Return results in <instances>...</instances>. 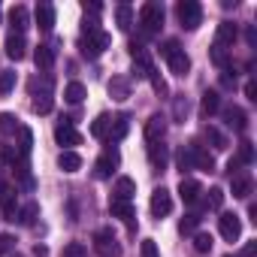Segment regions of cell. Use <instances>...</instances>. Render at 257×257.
Returning <instances> with one entry per match:
<instances>
[{
  "label": "cell",
  "instance_id": "cell-4",
  "mask_svg": "<svg viewBox=\"0 0 257 257\" xmlns=\"http://www.w3.org/2000/svg\"><path fill=\"white\" fill-rule=\"evenodd\" d=\"M55 143H58L64 152H73V146H82V134L73 127L70 118H61V124L55 127Z\"/></svg>",
  "mask_w": 257,
  "mask_h": 257
},
{
  "label": "cell",
  "instance_id": "cell-35",
  "mask_svg": "<svg viewBox=\"0 0 257 257\" xmlns=\"http://www.w3.org/2000/svg\"><path fill=\"white\" fill-rule=\"evenodd\" d=\"M212 64L215 67H221V70H230V58H227V49L224 46H212Z\"/></svg>",
  "mask_w": 257,
  "mask_h": 257
},
{
  "label": "cell",
  "instance_id": "cell-41",
  "mask_svg": "<svg viewBox=\"0 0 257 257\" xmlns=\"http://www.w3.org/2000/svg\"><path fill=\"white\" fill-rule=\"evenodd\" d=\"M61 257H88V248L82 242H67L64 251H61Z\"/></svg>",
  "mask_w": 257,
  "mask_h": 257
},
{
  "label": "cell",
  "instance_id": "cell-46",
  "mask_svg": "<svg viewBox=\"0 0 257 257\" xmlns=\"http://www.w3.org/2000/svg\"><path fill=\"white\" fill-rule=\"evenodd\" d=\"M0 254H16V236L0 233Z\"/></svg>",
  "mask_w": 257,
  "mask_h": 257
},
{
  "label": "cell",
  "instance_id": "cell-2",
  "mask_svg": "<svg viewBox=\"0 0 257 257\" xmlns=\"http://www.w3.org/2000/svg\"><path fill=\"white\" fill-rule=\"evenodd\" d=\"M161 55L167 58V64H170V70H173L176 76H188V70H191V58L185 55V49L179 46V40H167V43L161 46Z\"/></svg>",
  "mask_w": 257,
  "mask_h": 257
},
{
  "label": "cell",
  "instance_id": "cell-19",
  "mask_svg": "<svg viewBox=\"0 0 257 257\" xmlns=\"http://www.w3.org/2000/svg\"><path fill=\"white\" fill-rule=\"evenodd\" d=\"M34 64H37V70L49 73V70L55 67V46H37V52H34Z\"/></svg>",
  "mask_w": 257,
  "mask_h": 257
},
{
  "label": "cell",
  "instance_id": "cell-23",
  "mask_svg": "<svg viewBox=\"0 0 257 257\" xmlns=\"http://www.w3.org/2000/svg\"><path fill=\"white\" fill-rule=\"evenodd\" d=\"M236 37H239V28H236L233 22H221V25H218V34H215V43H218V46H233Z\"/></svg>",
  "mask_w": 257,
  "mask_h": 257
},
{
  "label": "cell",
  "instance_id": "cell-16",
  "mask_svg": "<svg viewBox=\"0 0 257 257\" xmlns=\"http://www.w3.org/2000/svg\"><path fill=\"white\" fill-rule=\"evenodd\" d=\"M230 182H233V197H236V200H248V197H251L254 179H251L248 173H236V176H230Z\"/></svg>",
  "mask_w": 257,
  "mask_h": 257
},
{
  "label": "cell",
  "instance_id": "cell-22",
  "mask_svg": "<svg viewBox=\"0 0 257 257\" xmlns=\"http://www.w3.org/2000/svg\"><path fill=\"white\" fill-rule=\"evenodd\" d=\"M34 19H37V28L40 31H52L55 28V7L52 4H40L37 13H34Z\"/></svg>",
  "mask_w": 257,
  "mask_h": 257
},
{
  "label": "cell",
  "instance_id": "cell-11",
  "mask_svg": "<svg viewBox=\"0 0 257 257\" xmlns=\"http://www.w3.org/2000/svg\"><path fill=\"white\" fill-rule=\"evenodd\" d=\"M173 212V194L167 191V188H158L155 194H152V215L155 218H164V215H170Z\"/></svg>",
  "mask_w": 257,
  "mask_h": 257
},
{
  "label": "cell",
  "instance_id": "cell-14",
  "mask_svg": "<svg viewBox=\"0 0 257 257\" xmlns=\"http://www.w3.org/2000/svg\"><path fill=\"white\" fill-rule=\"evenodd\" d=\"M52 106H55V100H52V79H46L43 82V91L34 94V112L37 115H49Z\"/></svg>",
  "mask_w": 257,
  "mask_h": 257
},
{
  "label": "cell",
  "instance_id": "cell-56",
  "mask_svg": "<svg viewBox=\"0 0 257 257\" xmlns=\"http://www.w3.org/2000/svg\"><path fill=\"white\" fill-rule=\"evenodd\" d=\"M13 257H22V254H13Z\"/></svg>",
  "mask_w": 257,
  "mask_h": 257
},
{
  "label": "cell",
  "instance_id": "cell-52",
  "mask_svg": "<svg viewBox=\"0 0 257 257\" xmlns=\"http://www.w3.org/2000/svg\"><path fill=\"white\" fill-rule=\"evenodd\" d=\"M254 254H257V242H248L245 251H242V257H254Z\"/></svg>",
  "mask_w": 257,
  "mask_h": 257
},
{
  "label": "cell",
  "instance_id": "cell-28",
  "mask_svg": "<svg viewBox=\"0 0 257 257\" xmlns=\"http://www.w3.org/2000/svg\"><path fill=\"white\" fill-rule=\"evenodd\" d=\"M109 124H112V118L103 112V115H97L94 121H91V137L94 140H106L109 137Z\"/></svg>",
  "mask_w": 257,
  "mask_h": 257
},
{
  "label": "cell",
  "instance_id": "cell-7",
  "mask_svg": "<svg viewBox=\"0 0 257 257\" xmlns=\"http://www.w3.org/2000/svg\"><path fill=\"white\" fill-rule=\"evenodd\" d=\"M118 161H121V158H118V149H112V146H109V149L97 158V164H94V176H97V179H109V176L115 173Z\"/></svg>",
  "mask_w": 257,
  "mask_h": 257
},
{
  "label": "cell",
  "instance_id": "cell-21",
  "mask_svg": "<svg viewBox=\"0 0 257 257\" xmlns=\"http://www.w3.org/2000/svg\"><path fill=\"white\" fill-rule=\"evenodd\" d=\"M10 25H13V34H25L28 25H31V13L25 7H13L10 10Z\"/></svg>",
  "mask_w": 257,
  "mask_h": 257
},
{
  "label": "cell",
  "instance_id": "cell-26",
  "mask_svg": "<svg viewBox=\"0 0 257 257\" xmlns=\"http://www.w3.org/2000/svg\"><path fill=\"white\" fill-rule=\"evenodd\" d=\"M115 25H118L121 31H131V28H134V7H131V4H118V10H115Z\"/></svg>",
  "mask_w": 257,
  "mask_h": 257
},
{
  "label": "cell",
  "instance_id": "cell-13",
  "mask_svg": "<svg viewBox=\"0 0 257 257\" xmlns=\"http://www.w3.org/2000/svg\"><path fill=\"white\" fill-rule=\"evenodd\" d=\"M164 137H167V118L164 115H152L146 121V140L149 143H164Z\"/></svg>",
  "mask_w": 257,
  "mask_h": 257
},
{
  "label": "cell",
  "instance_id": "cell-40",
  "mask_svg": "<svg viewBox=\"0 0 257 257\" xmlns=\"http://www.w3.org/2000/svg\"><path fill=\"white\" fill-rule=\"evenodd\" d=\"M176 167H179L182 173L194 170V164H191V149H188V146H182V149H179V155H176Z\"/></svg>",
  "mask_w": 257,
  "mask_h": 257
},
{
  "label": "cell",
  "instance_id": "cell-18",
  "mask_svg": "<svg viewBox=\"0 0 257 257\" xmlns=\"http://www.w3.org/2000/svg\"><path fill=\"white\" fill-rule=\"evenodd\" d=\"M200 194H203V185H200L197 179H182V182H179V197H182L188 206H194V203L200 200Z\"/></svg>",
  "mask_w": 257,
  "mask_h": 257
},
{
  "label": "cell",
  "instance_id": "cell-3",
  "mask_svg": "<svg viewBox=\"0 0 257 257\" xmlns=\"http://www.w3.org/2000/svg\"><path fill=\"white\" fill-rule=\"evenodd\" d=\"M176 16H179L185 31H197L203 25V7L197 4V0H182V4L176 7Z\"/></svg>",
  "mask_w": 257,
  "mask_h": 257
},
{
  "label": "cell",
  "instance_id": "cell-42",
  "mask_svg": "<svg viewBox=\"0 0 257 257\" xmlns=\"http://www.w3.org/2000/svg\"><path fill=\"white\" fill-rule=\"evenodd\" d=\"M103 28H100V19L97 16H85V22H82V37H91V34H100Z\"/></svg>",
  "mask_w": 257,
  "mask_h": 257
},
{
  "label": "cell",
  "instance_id": "cell-43",
  "mask_svg": "<svg viewBox=\"0 0 257 257\" xmlns=\"http://www.w3.org/2000/svg\"><path fill=\"white\" fill-rule=\"evenodd\" d=\"M206 206H209V209H221V206H224V191H221V188H209Z\"/></svg>",
  "mask_w": 257,
  "mask_h": 257
},
{
  "label": "cell",
  "instance_id": "cell-9",
  "mask_svg": "<svg viewBox=\"0 0 257 257\" xmlns=\"http://www.w3.org/2000/svg\"><path fill=\"white\" fill-rule=\"evenodd\" d=\"M109 212H112V218H121L127 227H137V209H134V203H127V200H109Z\"/></svg>",
  "mask_w": 257,
  "mask_h": 257
},
{
  "label": "cell",
  "instance_id": "cell-48",
  "mask_svg": "<svg viewBox=\"0 0 257 257\" xmlns=\"http://www.w3.org/2000/svg\"><path fill=\"white\" fill-rule=\"evenodd\" d=\"M140 251H143V257H161V251H158V245H155V239H146Z\"/></svg>",
  "mask_w": 257,
  "mask_h": 257
},
{
  "label": "cell",
  "instance_id": "cell-25",
  "mask_svg": "<svg viewBox=\"0 0 257 257\" xmlns=\"http://www.w3.org/2000/svg\"><path fill=\"white\" fill-rule=\"evenodd\" d=\"M109 94L115 100H127V97H131V82H127L124 76H112L109 79Z\"/></svg>",
  "mask_w": 257,
  "mask_h": 257
},
{
  "label": "cell",
  "instance_id": "cell-5",
  "mask_svg": "<svg viewBox=\"0 0 257 257\" xmlns=\"http://www.w3.org/2000/svg\"><path fill=\"white\" fill-rule=\"evenodd\" d=\"M109 34L106 31H100V34H91V37H82V43H79V49H82V55L88 58V61H97L106 49H109Z\"/></svg>",
  "mask_w": 257,
  "mask_h": 257
},
{
  "label": "cell",
  "instance_id": "cell-53",
  "mask_svg": "<svg viewBox=\"0 0 257 257\" xmlns=\"http://www.w3.org/2000/svg\"><path fill=\"white\" fill-rule=\"evenodd\" d=\"M10 191H13V188H10V185H7V179H4V173H0V197H7V194H10Z\"/></svg>",
  "mask_w": 257,
  "mask_h": 257
},
{
  "label": "cell",
  "instance_id": "cell-29",
  "mask_svg": "<svg viewBox=\"0 0 257 257\" xmlns=\"http://www.w3.org/2000/svg\"><path fill=\"white\" fill-rule=\"evenodd\" d=\"M58 167H61L64 173H76V170H82V158H79L76 152H61V155H58Z\"/></svg>",
  "mask_w": 257,
  "mask_h": 257
},
{
  "label": "cell",
  "instance_id": "cell-34",
  "mask_svg": "<svg viewBox=\"0 0 257 257\" xmlns=\"http://www.w3.org/2000/svg\"><path fill=\"white\" fill-rule=\"evenodd\" d=\"M16 70H4V73H0V97H7L13 88H16Z\"/></svg>",
  "mask_w": 257,
  "mask_h": 257
},
{
  "label": "cell",
  "instance_id": "cell-32",
  "mask_svg": "<svg viewBox=\"0 0 257 257\" xmlns=\"http://www.w3.org/2000/svg\"><path fill=\"white\" fill-rule=\"evenodd\" d=\"M19 118L13 112H0V134H19Z\"/></svg>",
  "mask_w": 257,
  "mask_h": 257
},
{
  "label": "cell",
  "instance_id": "cell-47",
  "mask_svg": "<svg viewBox=\"0 0 257 257\" xmlns=\"http://www.w3.org/2000/svg\"><path fill=\"white\" fill-rule=\"evenodd\" d=\"M236 161H239V164H251V161H254V149H251V143H242V146H239Z\"/></svg>",
  "mask_w": 257,
  "mask_h": 257
},
{
  "label": "cell",
  "instance_id": "cell-39",
  "mask_svg": "<svg viewBox=\"0 0 257 257\" xmlns=\"http://www.w3.org/2000/svg\"><path fill=\"white\" fill-rule=\"evenodd\" d=\"M188 112H191L188 97H176V100H173V115H176V121H185V118H188Z\"/></svg>",
  "mask_w": 257,
  "mask_h": 257
},
{
  "label": "cell",
  "instance_id": "cell-12",
  "mask_svg": "<svg viewBox=\"0 0 257 257\" xmlns=\"http://www.w3.org/2000/svg\"><path fill=\"white\" fill-rule=\"evenodd\" d=\"M127 131H131V115L121 112V115L112 118V124H109V137H106V143H109V146H112V143H121V140L127 137Z\"/></svg>",
  "mask_w": 257,
  "mask_h": 257
},
{
  "label": "cell",
  "instance_id": "cell-24",
  "mask_svg": "<svg viewBox=\"0 0 257 257\" xmlns=\"http://www.w3.org/2000/svg\"><path fill=\"white\" fill-rule=\"evenodd\" d=\"M134 194H137V182H134V179L121 176V179L115 182V200H127V203H131Z\"/></svg>",
  "mask_w": 257,
  "mask_h": 257
},
{
  "label": "cell",
  "instance_id": "cell-50",
  "mask_svg": "<svg viewBox=\"0 0 257 257\" xmlns=\"http://www.w3.org/2000/svg\"><path fill=\"white\" fill-rule=\"evenodd\" d=\"M245 97H248V100H257V88H254V82L245 85Z\"/></svg>",
  "mask_w": 257,
  "mask_h": 257
},
{
  "label": "cell",
  "instance_id": "cell-31",
  "mask_svg": "<svg viewBox=\"0 0 257 257\" xmlns=\"http://www.w3.org/2000/svg\"><path fill=\"white\" fill-rule=\"evenodd\" d=\"M64 100H67V103H82V100H85V85H82V82H70V85L64 88Z\"/></svg>",
  "mask_w": 257,
  "mask_h": 257
},
{
  "label": "cell",
  "instance_id": "cell-36",
  "mask_svg": "<svg viewBox=\"0 0 257 257\" xmlns=\"http://www.w3.org/2000/svg\"><path fill=\"white\" fill-rule=\"evenodd\" d=\"M149 82H152V88H155V94H158V97H167V94H170V88H167V79H164L158 70H152V73H149Z\"/></svg>",
  "mask_w": 257,
  "mask_h": 257
},
{
  "label": "cell",
  "instance_id": "cell-49",
  "mask_svg": "<svg viewBox=\"0 0 257 257\" xmlns=\"http://www.w3.org/2000/svg\"><path fill=\"white\" fill-rule=\"evenodd\" d=\"M16 149H10V146H0V164H13L16 161Z\"/></svg>",
  "mask_w": 257,
  "mask_h": 257
},
{
  "label": "cell",
  "instance_id": "cell-8",
  "mask_svg": "<svg viewBox=\"0 0 257 257\" xmlns=\"http://www.w3.org/2000/svg\"><path fill=\"white\" fill-rule=\"evenodd\" d=\"M218 230H221V236H224L227 242H236V239L242 236V221H239V215H233V212H221V218H218Z\"/></svg>",
  "mask_w": 257,
  "mask_h": 257
},
{
  "label": "cell",
  "instance_id": "cell-17",
  "mask_svg": "<svg viewBox=\"0 0 257 257\" xmlns=\"http://www.w3.org/2000/svg\"><path fill=\"white\" fill-rule=\"evenodd\" d=\"M4 49H7V58H13V61H22V58L28 55V43H25V34H10Z\"/></svg>",
  "mask_w": 257,
  "mask_h": 257
},
{
  "label": "cell",
  "instance_id": "cell-6",
  "mask_svg": "<svg viewBox=\"0 0 257 257\" xmlns=\"http://www.w3.org/2000/svg\"><path fill=\"white\" fill-rule=\"evenodd\" d=\"M94 251L100 257H118L121 254V245H118V239H115V233L109 227H103V230L94 233Z\"/></svg>",
  "mask_w": 257,
  "mask_h": 257
},
{
  "label": "cell",
  "instance_id": "cell-44",
  "mask_svg": "<svg viewBox=\"0 0 257 257\" xmlns=\"http://www.w3.org/2000/svg\"><path fill=\"white\" fill-rule=\"evenodd\" d=\"M200 221H203V218H200L197 212H191V215H185V218H182V224H179V230H182V233H194V230L200 227Z\"/></svg>",
  "mask_w": 257,
  "mask_h": 257
},
{
  "label": "cell",
  "instance_id": "cell-55",
  "mask_svg": "<svg viewBox=\"0 0 257 257\" xmlns=\"http://www.w3.org/2000/svg\"><path fill=\"white\" fill-rule=\"evenodd\" d=\"M224 257H233V254H224Z\"/></svg>",
  "mask_w": 257,
  "mask_h": 257
},
{
  "label": "cell",
  "instance_id": "cell-30",
  "mask_svg": "<svg viewBox=\"0 0 257 257\" xmlns=\"http://www.w3.org/2000/svg\"><path fill=\"white\" fill-rule=\"evenodd\" d=\"M200 109H203V115H206V118H209V115H215V112L221 109V94H218V91H206V94H203Z\"/></svg>",
  "mask_w": 257,
  "mask_h": 257
},
{
  "label": "cell",
  "instance_id": "cell-1",
  "mask_svg": "<svg viewBox=\"0 0 257 257\" xmlns=\"http://www.w3.org/2000/svg\"><path fill=\"white\" fill-rule=\"evenodd\" d=\"M164 4H158V0H149V4L140 7V31L143 37H155L161 28H164Z\"/></svg>",
  "mask_w": 257,
  "mask_h": 257
},
{
  "label": "cell",
  "instance_id": "cell-27",
  "mask_svg": "<svg viewBox=\"0 0 257 257\" xmlns=\"http://www.w3.org/2000/svg\"><path fill=\"white\" fill-rule=\"evenodd\" d=\"M0 212H4L7 221H16V218H19V200H16V191H10L7 197H0Z\"/></svg>",
  "mask_w": 257,
  "mask_h": 257
},
{
  "label": "cell",
  "instance_id": "cell-38",
  "mask_svg": "<svg viewBox=\"0 0 257 257\" xmlns=\"http://www.w3.org/2000/svg\"><path fill=\"white\" fill-rule=\"evenodd\" d=\"M19 137H22V146H19V155L31 158V149H34V134L28 131V127H19Z\"/></svg>",
  "mask_w": 257,
  "mask_h": 257
},
{
  "label": "cell",
  "instance_id": "cell-15",
  "mask_svg": "<svg viewBox=\"0 0 257 257\" xmlns=\"http://www.w3.org/2000/svg\"><path fill=\"white\" fill-rule=\"evenodd\" d=\"M149 164H152V170H167V164H170V149L164 146V143H149Z\"/></svg>",
  "mask_w": 257,
  "mask_h": 257
},
{
  "label": "cell",
  "instance_id": "cell-20",
  "mask_svg": "<svg viewBox=\"0 0 257 257\" xmlns=\"http://www.w3.org/2000/svg\"><path fill=\"white\" fill-rule=\"evenodd\" d=\"M224 121H227V127H233V131H245V127H248V115L239 109V106H227L224 109Z\"/></svg>",
  "mask_w": 257,
  "mask_h": 257
},
{
  "label": "cell",
  "instance_id": "cell-45",
  "mask_svg": "<svg viewBox=\"0 0 257 257\" xmlns=\"http://www.w3.org/2000/svg\"><path fill=\"white\" fill-rule=\"evenodd\" d=\"M212 245H215V242H212V236H209V233H197V236H194V248H197L200 254L212 251Z\"/></svg>",
  "mask_w": 257,
  "mask_h": 257
},
{
  "label": "cell",
  "instance_id": "cell-33",
  "mask_svg": "<svg viewBox=\"0 0 257 257\" xmlns=\"http://www.w3.org/2000/svg\"><path fill=\"white\" fill-rule=\"evenodd\" d=\"M37 215H40V206H37V203H28L25 209H19V221H22L25 227H34V224H37Z\"/></svg>",
  "mask_w": 257,
  "mask_h": 257
},
{
  "label": "cell",
  "instance_id": "cell-37",
  "mask_svg": "<svg viewBox=\"0 0 257 257\" xmlns=\"http://www.w3.org/2000/svg\"><path fill=\"white\" fill-rule=\"evenodd\" d=\"M206 140L212 143V149H218V152H224L227 149V140H224V134L218 131V127H206Z\"/></svg>",
  "mask_w": 257,
  "mask_h": 257
},
{
  "label": "cell",
  "instance_id": "cell-54",
  "mask_svg": "<svg viewBox=\"0 0 257 257\" xmlns=\"http://www.w3.org/2000/svg\"><path fill=\"white\" fill-rule=\"evenodd\" d=\"M248 43H251V46L257 43V31H254V28H248Z\"/></svg>",
  "mask_w": 257,
  "mask_h": 257
},
{
  "label": "cell",
  "instance_id": "cell-10",
  "mask_svg": "<svg viewBox=\"0 0 257 257\" xmlns=\"http://www.w3.org/2000/svg\"><path fill=\"white\" fill-rule=\"evenodd\" d=\"M188 149H191V164H194V170H203V173H212V170H215L212 152H206L200 143H188Z\"/></svg>",
  "mask_w": 257,
  "mask_h": 257
},
{
  "label": "cell",
  "instance_id": "cell-51",
  "mask_svg": "<svg viewBox=\"0 0 257 257\" xmlns=\"http://www.w3.org/2000/svg\"><path fill=\"white\" fill-rule=\"evenodd\" d=\"M34 257H49V248L37 242V245H34Z\"/></svg>",
  "mask_w": 257,
  "mask_h": 257
}]
</instances>
